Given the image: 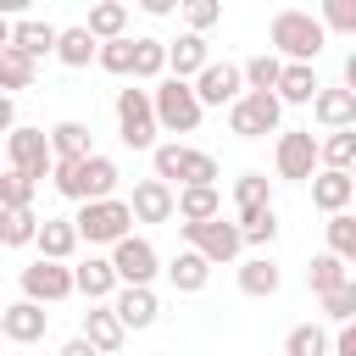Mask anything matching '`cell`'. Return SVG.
Masks as SVG:
<instances>
[{
    "instance_id": "obj_11",
    "label": "cell",
    "mask_w": 356,
    "mask_h": 356,
    "mask_svg": "<svg viewBox=\"0 0 356 356\" xmlns=\"http://www.w3.org/2000/svg\"><path fill=\"white\" fill-rule=\"evenodd\" d=\"M278 117H284V106H278V95H239L234 106H228V128L239 134V139H261V134H278Z\"/></svg>"
},
{
    "instance_id": "obj_25",
    "label": "cell",
    "mask_w": 356,
    "mask_h": 356,
    "mask_svg": "<svg viewBox=\"0 0 356 356\" xmlns=\"http://www.w3.org/2000/svg\"><path fill=\"white\" fill-rule=\"evenodd\" d=\"M89 39L95 44H111V39H128V6L122 0H100V6H89Z\"/></svg>"
},
{
    "instance_id": "obj_47",
    "label": "cell",
    "mask_w": 356,
    "mask_h": 356,
    "mask_svg": "<svg viewBox=\"0 0 356 356\" xmlns=\"http://www.w3.org/2000/svg\"><path fill=\"white\" fill-rule=\"evenodd\" d=\"M11 128H17V100L0 95V134H11Z\"/></svg>"
},
{
    "instance_id": "obj_19",
    "label": "cell",
    "mask_w": 356,
    "mask_h": 356,
    "mask_svg": "<svg viewBox=\"0 0 356 356\" xmlns=\"http://www.w3.org/2000/svg\"><path fill=\"white\" fill-rule=\"evenodd\" d=\"M111 312H117L122 328H150L161 317V300H156V289H117L111 295Z\"/></svg>"
},
{
    "instance_id": "obj_29",
    "label": "cell",
    "mask_w": 356,
    "mask_h": 356,
    "mask_svg": "<svg viewBox=\"0 0 356 356\" xmlns=\"http://www.w3.org/2000/svg\"><path fill=\"white\" fill-rule=\"evenodd\" d=\"M317 89H323V83H317V72H312V67H284V78H278V89H273V95H278V106H312V100H317Z\"/></svg>"
},
{
    "instance_id": "obj_4",
    "label": "cell",
    "mask_w": 356,
    "mask_h": 356,
    "mask_svg": "<svg viewBox=\"0 0 356 356\" xmlns=\"http://www.w3.org/2000/svg\"><path fill=\"white\" fill-rule=\"evenodd\" d=\"M72 228H78V245H117V239H128V228H134V211H128V200H89V206H78V217H72Z\"/></svg>"
},
{
    "instance_id": "obj_24",
    "label": "cell",
    "mask_w": 356,
    "mask_h": 356,
    "mask_svg": "<svg viewBox=\"0 0 356 356\" xmlns=\"http://www.w3.org/2000/svg\"><path fill=\"white\" fill-rule=\"evenodd\" d=\"M50 156H56V161H83V156H95L89 122H78V117L56 122V128H50Z\"/></svg>"
},
{
    "instance_id": "obj_33",
    "label": "cell",
    "mask_w": 356,
    "mask_h": 356,
    "mask_svg": "<svg viewBox=\"0 0 356 356\" xmlns=\"http://www.w3.org/2000/svg\"><path fill=\"white\" fill-rule=\"evenodd\" d=\"M33 78H39V67L22 56V50H0V95H11V89H33Z\"/></svg>"
},
{
    "instance_id": "obj_27",
    "label": "cell",
    "mask_w": 356,
    "mask_h": 356,
    "mask_svg": "<svg viewBox=\"0 0 356 356\" xmlns=\"http://www.w3.org/2000/svg\"><path fill=\"white\" fill-rule=\"evenodd\" d=\"M278 284H284V273L273 267V256H245V261H239V289H245V295L267 300V295H278Z\"/></svg>"
},
{
    "instance_id": "obj_10",
    "label": "cell",
    "mask_w": 356,
    "mask_h": 356,
    "mask_svg": "<svg viewBox=\"0 0 356 356\" xmlns=\"http://www.w3.org/2000/svg\"><path fill=\"white\" fill-rule=\"evenodd\" d=\"M273 167L289 184H312L317 178V139H312V128H284L278 150H273Z\"/></svg>"
},
{
    "instance_id": "obj_17",
    "label": "cell",
    "mask_w": 356,
    "mask_h": 356,
    "mask_svg": "<svg viewBox=\"0 0 356 356\" xmlns=\"http://www.w3.org/2000/svg\"><path fill=\"white\" fill-rule=\"evenodd\" d=\"M206 67H211V50H206L200 33H178V39L167 44V72H172V78L189 83V78H200Z\"/></svg>"
},
{
    "instance_id": "obj_7",
    "label": "cell",
    "mask_w": 356,
    "mask_h": 356,
    "mask_svg": "<svg viewBox=\"0 0 356 356\" xmlns=\"http://www.w3.org/2000/svg\"><path fill=\"white\" fill-rule=\"evenodd\" d=\"M178 234H184L189 250L206 256L211 267H228V261H239V250H245L239 222H222V217H211V222H178Z\"/></svg>"
},
{
    "instance_id": "obj_36",
    "label": "cell",
    "mask_w": 356,
    "mask_h": 356,
    "mask_svg": "<svg viewBox=\"0 0 356 356\" xmlns=\"http://www.w3.org/2000/svg\"><path fill=\"white\" fill-rule=\"evenodd\" d=\"M345 278H350V273H345V261H339V256H328V250H323V256H312V267H306V284H312V295H317V300H323L328 289H339Z\"/></svg>"
},
{
    "instance_id": "obj_32",
    "label": "cell",
    "mask_w": 356,
    "mask_h": 356,
    "mask_svg": "<svg viewBox=\"0 0 356 356\" xmlns=\"http://www.w3.org/2000/svg\"><path fill=\"white\" fill-rule=\"evenodd\" d=\"M211 217H222L217 189H178V222H211Z\"/></svg>"
},
{
    "instance_id": "obj_42",
    "label": "cell",
    "mask_w": 356,
    "mask_h": 356,
    "mask_svg": "<svg viewBox=\"0 0 356 356\" xmlns=\"http://www.w3.org/2000/svg\"><path fill=\"white\" fill-rule=\"evenodd\" d=\"M323 317H334L339 328H345V323H356V278H345L339 289H328V295H323Z\"/></svg>"
},
{
    "instance_id": "obj_52",
    "label": "cell",
    "mask_w": 356,
    "mask_h": 356,
    "mask_svg": "<svg viewBox=\"0 0 356 356\" xmlns=\"http://www.w3.org/2000/svg\"><path fill=\"white\" fill-rule=\"evenodd\" d=\"M0 339H6V328H0Z\"/></svg>"
},
{
    "instance_id": "obj_51",
    "label": "cell",
    "mask_w": 356,
    "mask_h": 356,
    "mask_svg": "<svg viewBox=\"0 0 356 356\" xmlns=\"http://www.w3.org/2000/svg\"><path fill=\"white\" fill-rule=\"evenodd\" d=\"M350 184H356V167H350Z\"/></svg>"
},
{
    "instance_id": "obj_2",
    "label": "cell",
    "mask_w": 356,
    "mask_h": 356,
    "mask_svg": "<svg viewBox=\"0 0 356 356\" xmlns=\"http://www.w3.org/2000/svg\"><path fill=\"white\" fill-rule=\"evenodd\" d=\"M267 39H273V56L284 61V67H312L317 56H323V44H328V33H323V22L312 17V11H278L273 17V28H267Z\"/></svg>"
},
{
    "instance_id": "obj_5",
    "label": "cell",
    "mask_w": 356,
    "mask_h": 356,
    "mask_svg": "<svg viewBox=\"0 0 356 356\" xmlns=\"http://www.w3.org/2000/svg\"><path fill=\"white\" fill-rule=\"evenodd\" d=\"M150 111H156V128H167V134H195L200 128V100L184 78H161L150 89Z\"/></svg>"
},
{
    "instance_id": "obj_35",
    "label": "cell",
    "mask_w": 356,
    "mask_h": 356,
    "mask_svg": "<svg viewBox=\"0 0 356 356\" xmlns=\"http://www.w3.org/2000/svg\"><path fill=\"white\" fill-rule=\"evenodd\" d=\"M234 206H239V217H245V211H261V206H273L267 172H239V178H234Z\"/></svg>"
},
{
    "instance_id": "obj_50",
    "label": "cell",
    "mask_w": 356,
    "mask_h": 356,
    "mask_svg": "<svg viewBox=\"0 0 356 356\" xmlns=\"http://www.w3.org/2000/svg\"><path fill=\"white\" fill-rule=\"evenodd\" d=\"M11 44V17H0V50Z\"/></svg>"
},
{
    "instance_id": "obj_12",
    "label": "cell",
    "mask_w": 356,
    "mask_h": 356,
    "mask_svg": "<svg viewBox=\"0 0 356 356\" xmlns=\"http://www.w3.org/2000/svg\"><path fill=\"white\" fill-rule=\"evenodd\" d=\"M67 295H72V267L67 261H33V267H22V300L56 306Z\"/></svg>"
},
{
    "instance_id": "obj_8",
    "label": "cell",
    "mask_w": 356,
    "mask_h": 356,
    "mask_svg": "<svg viewBox=\"0 0 356 356\" xmlns=\"http://www.w3.org/2000/svg\"><path fill=\"white\" fill-rule=\"evenodd\" d=\"M6 156H11V172H22V178H33V184H44L50 167H56L50 134H44V128H22V122L6 134Z\"/></svg>"
},
{
    "instance_id": "obj_31",
    "label": "cell",
    "mask_w": 356,
    "mask_h": 356,
    "mask_svg": "<svg viewBox=\"0 0 356 356\" xmlns=\"http://www.w3.org/2000/svg\"><path fill=\"white\" fill-rule=\"evenodd\" d=\"M239 78H245V89H250V95H273V89H278V78H284V61H278L273 50H261V56H250V61L239 67Z\"/></svg>"
},
{
    "instance_id": "obj_1",
    "label": "cell",
    "mask_w": 356,
    "mask_h": 356,
    "mask_svg": "<svg viewBox=\"0 0 356 356\" xmlns=\"http://www.w3.org/2000/svg\"><path fill=\"white\" fill-rule=\"evenodd\" d=\"M117 161L111 156H83V161H56L50 167V184H56V195H67V200H78V206H89V200H111L117 195Z\"/></svg>"
},
{
    "instance_id": "obj_49",
    "label": "cell",
    "mask_w": 356,
    "mask_h": 356,
    "mask_svg": "<svg viewBox=\"0 0 356 356\" xmlns=\"http://www.w3.org/2000/svg\"><path fill=\"white\" fill-rule=\"evenodd\" d=\"M339 89H350V95H356V50L345 56V83H339Z\"/></svg>"
},
{
    "instance_id": "obj_3",
    "label": "cell",
    "mask_w": 356,
    "mask_h": 356,
    "mask_svg": "<svg viewBox=\"0 0 356 356\" xmlns=\"http://www.w3.org/2000/svg\"><path fill=\"white\" fill-rule=\"evenodd\" d=\"M150 161H156V178H161V184H178V189H217V161H211L206 150H189V145L167 139V145L150 150Z\"/></svg>"
},
{
    "instance_id": "obj_18",
    "label": "cell",
    "mask_w": 356,
    "mask_h": 356,
    "mask_svg": "<svg viewBox=\"0 0 356 356\" xmlns=\"http://www.w3.org/2000/svg\"><path fill=\"white\" fill-rule=\"evenodd\" d=\"M33 245H39V261H72V250H78L72 217H44L39 234H33Z\"/></svg>"
},
{
    "instance_id": "obj_16",
    "label": "cell",
    "mask_w": 356,
    "mask_h": 356,
    "mask_svg": "<svg viewBox=\"0 0 356 356\" xmlns=\"http://www.w3.org/2000/svg\"><path fill=\"white\" fill-rule=\"evenodd\" d=\"M0 328H6V339H11V345H39V339H44V328H50V312H44V306H33V300H11V306L0 312Z\"/></svg>"
},
{
    "instance_id": "obj_15",
    "label": "cell",
    "mask_w": 356,
    "mask_h": 356,
    "mask_svg": "<svg viewBox=\"0 0 356 356\" xmlns=\"http://www.w3.org/2000/svg\"><path fill=\"white\" fill-rule=\"evenodd\" d=\"M122 284H117V273H111V256H83L78 267H72V295H83L89 306H100V300H111Z\"/></svg>"
},
{
    "instance_id": "obj_14",
    "label": "cell",
    "mask_w": 356,
    "mask_h": 356,
    "mask_svg": "<svg viewBox=\"0 0 356 356\" xmlns=\"http://www.w3.org/2000/svg\"><path fill=\"white\" fill-rule=\"evenodd\" d=\"M128 211H134V222H172V217H178V195H172V184H161V178H139Z\"/></svg>"
},
{
    "instance_id": "obj_40",
    "label": "cell",
    "mask_w": 356,
    "mask_h": 356,
    "mask_svg": "<svg viewBox=\"0 0 356 356\" xmlns=\"http://www.w3.org/2000/svg\"><path fill=\"white\" fill-rule=\"evenodd\" d=\"M284 356H328V334L317 323H295L284 334Z\"/></svg>"
},
{
    "instance_id": "obj_23",
    "label": "cell",
    "mask_w": 356,
    "mask_h": 356,
    "mask_svg": "<svg viewBox=\"0 0 356 356\" xmlns=\"http://www.w3.org/2000/svg\"><path fill=\"white\" fill-rule=\"evenodd\" d=\"M312 117H317L328 134H339V128H356V95H350V89H317V100H312Z\"/></svg>"
},
{
    "instance_id": "obj_21",
    "label": "cell",
    "mask_w": 356,
    "mask_h": 356,
    "mask_svg": "<svg viewBox=\"0 0 356 356\" xmlns=\"http://www.w3.org/2000/svg\"><path fill=\"white\" fill-rule=\"evenodd\" d=\"M56 33H61V28H50V22H39V17H22V22H11V50H22V56L39 67V56H56Z\"/></svg>"
},
{
    "instance_id": "obj_6",
    "label": "cell",
    "mask_w": 356,
    "mask_h": 356,
    "mask_svg": "<svg viewBox=\"0 0 356 356\" xmlns=\"http://www.w3.org/2000/svg\"><path fill=\"white\" fill-rule=\"evenodd\" d=\"M117 134L128 150H156V111H150V89H117Z\"/></svg>"
},
{
    "instance_id": "obj_30",
    "label": "cell",
    "mask_w": 356,
    "mask_h": 356,
    "mask_svg": "<svg viewBox=\"0 0 356 356\" xmlns=\"http://www.w3.org/2000/svg\"><path fill=\"white\" fill-rule=\"evenodd\" d=\"M317 167H328V172H350V167H356V128H339V134L317 139Z\"/></svg>"
},
{
    "instance_id": "obj_13",
    "label": "cell",
    "mask_w": 356,
    "mask_h": 356,
    "mask_svg": "<svg viewBox=\"0 0 356 356\" xmlns=\"http://www.w3.org/2000/svg\"><path fill=\"white\" fill-rule=\"evenodd\" d=\"M189 89H195V100H200V111H206V106H234V100L245 95V78H239V67L211 61V67H206Z\"/></svg>"
},
{
    "instance_id": "obj_46",
    "label": "cell",
    "mask_w": 356,
    "mask_h": 356,
    "mask_svg": "<svg viewBox=\"0 0 356 356\" xmlns=\"http://www.w3.org/2000/svg\"><path fill=\"white\" fill-rule=\"evenodd\" d=\"M334 356H356V323H345V328H339V339H334Z\"/></svg>"
},
{
    "instance_id": "obj_38",
    "label": "cell",
    "mask_w": 356,
    "mask_h": 356,
    "mask_svg": "<svg viewBox=\"0 0 356 356\" xmlns=\"http://www.w3.org/2000/svg\"><path fill=\"white\" fill-rule=\"evenodd\" d=\"M161 72H167V44H161V39H134V78L150 83V78H161Z\"/></svg>"
},
{
    "instance_id": "obj_41",
    "label": "cell",
    "mask_w": 356,
    "mask_h": 356,
    "mask_svg": "<svg viewBox=\"0 0 356 356\" xmlns=\"http://www.w3.org/2000/svg\"><path fill=\"white\" fill-rule=\"evenodd\" d=\"M33 178H22V172H6L0 178V211H28L33 206Z\"/></svg>"
},
{
    "instance_id": "obj_34",
    "label": "cell",
    "mask_w": 356,
    "mask_h": 356,
    "mask_svg": "<svg viewBox=\"0 0 356 356\" xmlns=\"http://www.w3.org/2000/svg\"><path fill=\"white\" fill-rule=\"evenodd\" d=\"M323 228H328V256H339L345 267H356V211H339Z\"/></svg>"
},
{
    "instance_id": "obj_39",
    "label": "cell",
    "mask_w": 356,
    "mask_h": 356,
    "mask_svg": "<svg viewBox=\"0 0 356 356\" xmlns=\"http://www.w3.org/2000/svg\"><path fill=\"white\" fill-rule=\"evenodd\" d=\"M239 239L267 250V245L278 239V211H273V206H261V211H245V217H239Z\"/></svg>"
},
{
    "instance_id": "obj_48",
    "label": "cell",
    "mask_w": 356,
    "mask_h": 356,
    "mask_svg": "<svg viewBox=\"0 0 356 356\" xmlns=\"http://www.w3.org/2000/svg\"><path fill=\"white\" fill-rule=\"evenodd\" d=\"M56 356H100V350H95V345H89V339H83V334H78V339H67V345H61V350H56Z\"/></svg>"
},
{
    "instance_id": "obj_45",
    "label": "cell",
    "mask_w": 356,
    "mask_h": 356,
    "mask_svg": "<svg viewBox=\"0 0 356 356\" xmlns=\"http://www.w3.org/2000/svg\"><path fill=\"white\" fill-rule=\"evenodd\" d=\"M106 72H117V78H128L134 72V39H111V44H100V56H95Z\"/></svg>"
},
{
    "instance_id": "obj_44",
    "label": "cell",
    "mask_w": 356,
    "mask_h": 356,
    "mask_svg": "<svg viewBox=\"0 0 356 356\" xmlns=\"http://www.w3.org/2000/svg\"><path fill=\"white\" fill-rule=\"evenodd\" d=\"M184 22H189L184 33H200V39H206V28L222 22V6H217V0H184Z\"/></svg>"
},
{
    "instance_id": "obj_43",
    "label": "cell",
    "mask_w": 356,
    "mask_h": 356,
    "mask_svg": "<svg viewBox=\"0 0 356 356\" xmlns=\"http://www.w3.org/2000/svg\"><path fill=\"white\" fill-rule=\"evenodd\" d=\"M317 22H323V33H356V0H323Z\"/></svg>"
},
{
    "instance_id": "obj_9",
    "label": "cell",
    "mask_w": 356,
    "mask_h": 356,
    "mask_svg": "<svg viewBox=\"0 0 356 356\" xmlns=\"http://www.w3.org/2000/svg\"><path fill=\"white\" fill-rule=\"evenodd\" d=\"M111 273H117V284H122V289H150V278L161 273V256H156V245H150V239L128 234V239H117V245H111Z\"/></svg>"
},
{
    "instance_id": "obj_22",
    "label": "cell",
    "mask_w": 356,
    "mask_h": 356,
    "mask_svg": "<svg viewBox=\"0 0 356 356\" xmlns=\"http://www.w3.org/2000/svg\"><path fill=\"white\" fill-rule=\"evenodd\" d=\"M350 200H356V184H350V172H328V167H323V172L312 178V206H317V211L339 217Z\"/></svg>"
},
{
    "instance_id": "obj_37",
    "label": "cell",
    "mask_w": 356,
    "mask_h": 356,
    "mask_svg": "<svg viewBox=\"0 0 356 356\" xmlns=\"http://www.w3.org/2000/svg\"><path fill=\"white\" fill-rule=\"evenodd\" d=\"M33 234H39V217H33V206H28V211H0V245H6V250H22V245H33Z\"/></svg>"
},
{
    "instance_id": "obj_26",
    "label": "cell",
    "mask_w": 356,
    "mask_h": 356,
    "mask_svg": "<svg viewBox=\"0 0 356 356\" xmlns=\"http://www.w3.org/2000/svg\"><path fill=\"white\" fill-rule=\"evenodd\" d=\"M206 278H211V261H206V256H195V250H178V256L167 261V284H172L178 295H200V289H206Z\"/></svg>"
},
{
    "instance_id": "obj_20",
    "label": "cell",
    "mask_w": 356,
    "mask_h": 356,
    "mask_svg": "<svg viewBox=\"0 0 356 356\" xmlns=\"http://www.w3.org/2000/svg\"><path fill=\"white\" fill-rule=\"evenodd\" d=\"M83 339H89L100 356H117V350H122V339H128V328L117 323V312H111V306H89V312H83Z\"/></svg>"
},
{
    "instance_id": "obj_28",
    "label": "cell",
    "mask_w": 356,
    "mask_h": 356,
    "mask_svg": "<svg viewBox=\"0 0 356 356\" xmlns=\"http://www.w3.org/2000/svg\"><path fill=\"white\" fill-rule=\"evenodd\" d=\"M95 56H100V44L89 39V28H83V22L56 33V61H61V67H89Z\"/></svg>"
}]
</instances>
